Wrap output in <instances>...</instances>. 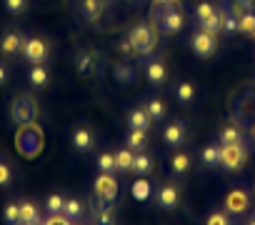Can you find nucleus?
<instances>
[{
  "label": "nucleus",
  "instance_id": "obj_25",
  "mask_svg": "<svg viewBox=\"0 0 255 225\" xmlns=\"http://www.w3.org/2000/svg\"><path fill=\"white\" fill-rule=\"evenodd\" d=\"M133 160H135V153L130 148H120L115 150V165H118V173H133Z\"/></svg>",
  "mask_w": 255,
  "mask_h": 225
},
{
  "label": "nucleus",
  "instance_id": "obj_6",
  "mask_svg": "<svg viewBox=\"0 0 255 225\" xmlns=\"http://www.w3.org/2000/svg\"><path fill=\"white\" fill-rule=\"evenodd\" d=\"M93 193H95L100 200H105V203H110V205H118L120 188H118V180H115L113 175L100 173V175L95 178V183H93Z\"/></svg>",
  "mask_w": 255,
  "mask_h": 225
},
{
  "label": "nucleus",
  "instance_id": "obj_8",
  "mask_svg": "<svg viewBox=\"0 0 255 225\" xmlns=\"http://www.w3.org/2000/svg\"><path fill=\"white\" fill-rule=\"evenodd\" d=\"M155 203L163 210H175L180 205V188L175 183H160L155 190Z\"/></svg>",
  "mask_w": 255,
  "mask_h": 225
},
{
  "label": "nucleus",
  "instance_id": "obj_32",
  "mask_svg": "<svg viewBox=\"0 0 255 225\" xmlns=\"http://www.w3.org/2000/svg\"><path fill=\"white\" fill-rule=\"evenodd\" d=\"M75 68H78L80 75H90L95 70V55L93 53H80L78 60H75Z\"/></svg>",
  "mask_w": 255,
  "mask_h": 225
},
{
  "label": "nucleus",
  "instance_id": "obj_47",
  "mask_svg": "<svg viewBox=\"0 0 255 225\" xmlns=\"http://www.w3.org/2000/svg\"><path fill=\"white\" fill-rule=\"evenodd\" d=\"M73 225H90V223H85V220H75Z\"/></svg>",
  "mask_w": 255,
  "mask_h": 225
},
{
  "label": "nucleus",
  "instance_id": "obj_33",
  "mask_svg": "<svg viewBox=\"0 0 255 225\" xmlns=\"http://www.w3.org/2000/svg\"><path fill=\"white\" fill-rule=\"evenodd\" d=\"M205 225H238V223L233 220V215H230L228 210H213V213L208 215Z\"/></svg>",
  "mask_w": 255,
  "mask_h": 225
},
{
  "label": "nucleus",
  "instance_id": "obj_3",
  "mask_svg": "<svg viewBox=\"0 0 255 225\" xmlns=\"http://www.w3.org/2000/svg\"><path fill=\"white\" fill-rule=\"evenodd\" d=\"M10 118L15 125H30L38 118V103L33 100V95H18L10 105Z\"/></svg>",
  "mask_w": 255,
  "mask_h": 225
},
{
  "label": "nucleus",
  "instance_id": "obj_27",
  "mask_svg": "<svg viewBox=\"0 0 255 225\" xmlns=\"http://www.w3.org/2000/svg\"><path fill=\"white\" fill-rule=\"evenodd\" d=\"M150 170H153V158L143 150V153H135V160H133V173L135 175H140V178H145V175H150Z\"/></svg>",
  "mask_w": 255,
  "mask_h": 225
},
{
  "label": "nucleus",
  "instance_id": "obj_13",
  "mask_svg": "<svg viewBox=\"0 0 255 225\" xmlns=\"http://www.w3.org/2000/svg\"><path fill=\"white\" fill-rule=\"evenodd\" d=\"M75 8H78V15L83 20L95 23L105 10V0H75Z\"/></svg>",
  "mask_w": 255,
  "mask_h": 225
},
{
  "label": "nucleus",
  "instance_id": "obj_15",
  "mask_svg": "<svg viewBox=\"0 0 255 225\" xmlns=\"http://www.w3.org/2000/svg\"><path fill=\"white\" fill-rule=\"evenodd\" d=\"M248 203H250V195L245 193V190H230L228 195H225V210L230 213V215H240V213H245L248 210Z\"/></svg>",
  "mask_w": 255,
  "mask_h": 225
},
{
  "label": "nucleus",
  "instance_id": "obj_51",
  "mask_svg": "<svg viewBox=\"0 0 255 225\" xmlns=\"http://www.w3.org/2000/svg\"><path fill=\"white\" fill-rule=\"evenodd\" d=\"M253 38H255V35H253Z\"/></svg>",
  "mask_w": 255,
  "mask_h": 225
},
{
  "label": "nucleus",
  "instance_id": "obj_14",
  "mask_svg": "<svg viewBox=\"0 0 255 225\" xmlns=\"http://www.w3.org/2000/svg\"><path fill=\"white\" fill-rule=\"evenodd\" d=\"M145 75H148V83L150 85L160 88L168 80V65H165V60L163 58H150L145 63Z\"/></svg>",
  "mask_w": 255,
  "mask_h": 225
},
{
  "label": "nucleus",
  "instance_id": "obj_37",
  "mask_svg": "<svg viewBox=\"0 0 255 225\" xmlns=\"http://www.w3.org/2000/svg\"><path fill=\"white\" fill-rule=\"evenodd\" d=\"M198 25H200V30H205V33H210V35H218V33H220V13L210 15L208 20H203V23H198Z\"/></svg>",
  "mask_w": 255,
  "mask_h": 225
},
{
  "label": "nucleus",
  "instance_id": "obj_49",
  "mask_svg": "<svg viewBox=\"0 0 255 225\" xmlns=\"http://www.w3.org/2000/svg\"><path fill=\"white\" fill-rule=\"evenodd\" d=\"M35 225H43V223H35Z\"/></svg>",
  "mask_w": 255,
  "mask_h": 225
},
{
  "label": "nucleus",
  "instance_id": "obj_48",
  "mask_svg": "<svg viewBox=\"0 0 255 225\" xmlns=\"http://www.w3.org/2000/svg\"><path fill=\"white\" fill-rule=\"evenodd\" d=\"M250 193H253V195H255V183H253V190H250Z\"/></svg>",
  "mask_w": 255,
  "mask_h": 225
},
{
  "label": "nucleus",
  "instance_id": "obj_18",
  "mask_svg": "<svg viewBox=\"0 0 255 225\" xmlns=\"http://www.w3.org/2000/svg\"><path fill=\"white\" fill-rule=\"evenodd\" d=\"M20 223L18 225H35V223H43L45 218L40 215V208L33 203V200H20Z\"/></svg>",
  "mask_w": 255,
  "mask_h": 225
},
{
  "label": "nucleus",
  "instance_id": "obj_40",
  "mask_svg": "<svg viewBox=\"0 0 255 225\" xmlns=\"http://www.w3.org/2000/svg\"><path fill=\"white\" fill-rule=\"evenodd\" d=\"M133 195H135L138 200H148V195H150V185H148L145 180H138V183L133 185Z\"/></svg>",
  "mask_w": 255,
  "mask_h": 225
},
{
  "label": "nucleus",
  "instance_id": "obj_7",
  "mask_svg": "<svg viewBox=\"0 0 255 225\" xmlns=\"http://www.w3.org/2000/svg\"><path fill=\"white\" fill-rule=\"evenodd\" d=\"M190 48H193V53H195L198 58L208 60V58L215 55V50H218V40H215V35H210V33H205V30L198 28V30L193 33V38H190Z\"/></svg>",
  "mask_w": 255,
  "mask_h": 225
},
{
  "label": "nucleus",
  "instance_id": "obj_20",
  "mask_svg": "<svg viewBox=\"0 0 255 225\" xmlns=\"http://www.w3.org/2000/svg\"><path fill=\"white\" fill-rule=\"evenodd\" d=\"M63 218L75 223L85 218V203L80 198H65V208H63Z\"/></svg>",
  "mask_w": 255,
  "mask_h": 225
},
{
  "label": "nucleus",
  "instance_id": "obj_39",
  "mask_svg": "<svg viewBox=\"0 0 255 225\" xmlns=\"http://www.w3.org/2000/svg\"><path fill=\"white\" fill-rule=\"evenodd\" d=\"M25 8H28V0H5V10L10 15H20L25 13Z\"/></svg>",
  "mask_w": 255,
  "mask_h": 225
},
{
  "label": "nucleus",
  "instance_id": "obj_44",
  "mask_svg": "<svg viewBox=\"0 0 255 225\" xmlns=\"http://www.w3.org/2000/svg\"><path fill=\"white\" fill-rule=\"evenodd\" d=\"M153 3H155V5H175L178 0H153Z\"/></svg>",
  "mask_w": 255,
  "mask_h": 225
},
{
  "label": "nucleus",
  "instance_id": "obj_35",
  "mask_svg": "<svg viewBox=\"0 0 255 225\" xmlns=\"http://www.w3.org/2000/svg\"><path fill=\"white\" fill-rule=\"evenodd\" d=\"M118 53H120V58H123V60H130V63H133V60H138V50L133 48V43L128 40V38H123V40L118 43Z\"/></svg>",
  "mask_w": 255,
  "mask_h": 225
},
{
  "label": "nucleus",
  "instance_id": "obj_46",
  "mask_svg": "<svg viewBox=\"0 0 255 225\" xmlns=\"http://www.w3.org/2000/svg\"><path fill=\"white\" fill-rule=\"evenodd\" d=\"M245 225H255V215H250V218L245 220Z\"/></svg>",
  "mask_w": 255,
  "mask_h": 225
},
{
  "label": "nucleus",
  "instance_id": "obj_11",
  "mask_svg": "<svg viewBox=\"0 0 255 225\" xmlns=\"http://www.w3.org/2000/svg\"><path fill=\"white\" fill-rule=\"evenodd\" d=\"M23 43H25V35L20 30H8L3 38H0V53H3L5 58H15V55H20Z\"/></svg>",
  "mask_w": 255,
  "mask_h": 225
},
{
  "label": "nucleus",
  "instance_id": "obj_50",
  "mask_svg": "<svg viewBox=\"0 0 255 225\" xmlns=\"http://www.w3.org/2000/svg\"><path fill=\"white\" fill-rule=\"evenodd\" d=\"M253 215H255V210H253Z\"/></svg>",
  "mask_w": 255,
  "mask_h": 225
},
{
  "label": "nucleus",
  "instance_id": "obj_29",
  "mask_svg": "<svg viewBox=\"0 0 255 225\" xmlns=\"http://www.w3.org/2000/svg\"><path fill=\"white\" fill-rule=\"evenodd\" d=\"M63 208H65V198L60 193L45 198V215H63Z\"/></svg>",
  "mask_w": 255,
  "mask_h": 225
},
{
  "label": "nucleus",
  "instance_id": "obj_41",
  "mask_svg": "<svg viewBox=\"0 0 255 225\" xmlns=\"http://www.w3.org/2000/svg\"><path fill=\"white\" fill-rule=\"evenodd\" d=\"M43 225H73V223L65 220L63 215H48V218L43 220Z\"/></svg>",
  "mask_w": 255,
  "mask_h": 225
},
{
  "label": "nucleus",
  "instance_id": "obj_1",
  "mask_svg": "<svg viewBox=\"0 0 255 225\" xmlns=\"http://www.w3.org/2000/svg\"><path fill=\"white\" fill-rule=\"evenodd\" d=\"M250 158V145L245 140L240 143H230V145H220V168L228 173H238L245 168Z\"/></svg>",
  "mask_w": 255,
  "mask_h": 225
},
{
  "label": "nucleus",
  "instance_id": "obj_17",
  "mask_svg": "<svg viewBox=\"0 0 255 225\" xmlns=\"http://www.w3.org/2000/svg\"><path fill=\"white\" fill-rule=\"evenodd\" d=\"M153 120L150 115L145 112V108H133L130 112H128V130H150Z\"/></svg>",
  "mask_w": 255,
  "mask_h": 225
},
{
  "label": "nucleus",
  "instance_id": "obj_4",
  "mask_svg": "<svg viewBox=\"0 0 255 225\" xmlns=\"http://www.w3.org/2000/svg\"><path fill=\"white\" fill-rule=\"evenodd\" d=\"M20 58H23L28 65L45 63V60L50 58V45H48V40L40 38V35H30V38H25L23 50H20Z\"/></svg>",
  "mask_w": 255,
  "mask_h": 225
},
{
  "label": "nucleus",
  "instance_id": "obj_34",
  "mask_svg": "<svg viewBox=\"0 0 255 225\" xmlns=\"http://www.w3.org/2000/svg\"><path fill=\"white\" fill-rule=\"evenodd\" d=\"M3 220H5V225H18L20 223V205L15 200H10L3 208Z\"/></svg>",
  "mask_w": 255,
  "mask_h": 225
},
{
  "label": "nucleus",
  "instance_id": "obj_21",
  "mask_svg": "<svg viewBox=\"0 0 255 225\" xmlns=\"http://www.w3.org/2000/svg\"><path fill=\"white\" fill-rule=\"evenodd\" d=\"M135 65L130 63V60H120V63H115V80L118 83H123V85H133L135 83Z\"/></svg>",
  "mask_w": 255,
  "mask_h": 225
},
{
  "label": "nucleus",
  "instance_id": "obj_30",
  "mask_svg": "<svg viewBox=\"0 0 255 225\" xmlns=\"http://www.w3.org/2000/svg\"><path fill=\"white\" fill-rule=\"evenodd\" d=\"M238 33L243 35H255V10H245L238 18Z\"/></svg>",
  "mask_w": 255,
  "mask_h": 225
},
{
  "label": "nucleus",
  "instance_id": "obj_10",
  "mask_svg": "<svg viewBox=\"0 0 255 225\" xmlns=\"http://www.w3.org/2000/svg\"><path fill=\"white\" fill-rule=\"evenodd\" d=\"M185 135H188V125L185 120H173L163 128V143L170 145V148H180L185 143Z\"/></svg>",
  "mask_w": 255,
  "mask_h": 225
},
{
  "label": "nucleus",
  "instance_id": "obj_42",
  "mask_svg": "<svg viewBox=\"0 0 255 225\" xmlns=\"http://www.w3.org/2000/svg\"><path fill=\"white\" fill-rule=\"evenodd\" d=\"M8 80H10V70H8V65L0 63V88L8 85Z\"/></svg>",
  "mask_w": 255,
  "mask_h": 225
},
{
  "label": "nucleus",
  "instance_id": "obj_24",
  "mask_svg": "<svg viewBox=\"0 0 255 225\" xmlns=\"http://www.w3.org/2000/svg\"><path fill=\"white\" fill-rule=\"evenodd\" d=\"M125 145L130 148L133 153H143V150L148 148V133H145V130H128Z\"/></svg>",
  "mask_w": 255,
  "mask_h": 225
},
{
  "label": "nucleus",
  "instance_id": "obj_28",
  "mask_svg": "<svg viewBox=\"0 0 255 225\" xmlns=\"http://www.w3.org/2000/svg\"><path fill=\"white\" fill-rule=\"evenodd\" d=\"M170 168H173L175 175L183 178V175L190 170V155H188V153H175V155L170 158Z\"/></svg>",
  "mask_w": 255,
  "mask_h": 225
},
{
  "label": "nucleus",
  "instance_id": "obj_16",
  "mask_svg": "<svg viewBox=\"0 0 255 225\" xmlns=\"http://www.w3.org/2000/svg\"><path fill=\"white\" fill-rule=\"evenodd\" d=\"M245 133H248V128L243 125V123H228V125H223L220 128V135H218V140H220V145H230V143H240V140H245Z\"/></svg>",
  "mask_w": 255,
  "mask_h": 225
},
{
  "label": "nucleus",
  "instance_id": "obj_5",
  "mask_svg": "<svg viewBox=\"0 0 255 225\" xmlns=\"http://www.w3.org/2000/svg\"><path fill=\"white\" fill-rule=\"evenodd\" d=\"M18 148H20V153L25 158H35L40 153V148H43V133H40V128L35 123L23 125V130L18 135Z\"/></svg>",
  "mask_w": 255,
  "mask_h": 225
},
{
  "label": "nucleus",
  "instance_id": "obj_12",
  "mask_svg": "<svg viewBox=\"0 0 255 225\" xmlns=\"http://www.w3.org/2000/svg\"><path fill=\"white\" fill-rule=\"evenodd\" d=\"M70 145H73V150H78V153H90V150L95 148V133H93L88 125H80V128L73 130Z\"/></svg>",
  "mask_w": 255,
  "mask_h": 225
},
{
  "label": "nucleus",
  "instance_id": "obj_22",
  "mask_svg": "<svg viewBox=\"0 0 255 225\" xmlns=\"http://www.w3.org/2000/svg\"><path fill=\"white\" fill-rule=\"evenodd\" d=\"M200 165L203 168H220V143H210L200 150Z\"/></svg>",
  "mask_w": 255,
  "mask_h": 225
},
{
  "label": "nucleus",
  "instance_id": "obj_43",
  "mask_svg": "<svg viewBox=\"0 0 255 225\" xmlns=\"http://www.w3.org/2000/svg\"><path fill=\"white\" fill-rule=\"evenodd\" d=\"M233 3H238L243 10H253V5H255V0H233Z\"/></svg>",
  "mask_w": 255,
  "mask_h": 225
},
{
  "label": "nucleus",
  "instance_id": "obj_9",
  "mask_svg": "<svg viewBox=\"0 0 255 225\" xmlns=\"http://www.w3.org/2000/svg\"><path fill=\"white\" fill-rule=\"evenodd\" d=\"M220 33L235 35L238 33V10L233 5V0H220Z\"/></svg>",
  "mask_w": 255,
  "mask_h": 225
},
{
  "label": "nucleus",
  "instance_id": "obj_23",
  "mask_svg": "<svg viewBox=\"0 0 255 225\" xmlns=\"http://www.w3.org/2000/svg\"><path fill=\"white\" fill-rule=\"evenodd\" d=\"M145 112L150 115V120L153 123H160V120H165V115H168V108H165V103L160 100V98H150V100H145Z\"/></svg>",
  "mask_w": 255,
  "mask_h": 225
},
{
  "label": "nucleus",
  "instance_id": "obj_2",
  "mask_svg": "<svg viewBox=\"0 0 255 225\" xmlns=\"http://www.w3.org/2000/svg\"><path fill=\"white\" fill-rule=\"evenodd\" d=\"M128 40L133 43V48L138 50V55H150L158 45V33L150 23H138L130 28V33H128Z\"/></svg>",
  "mask_w": 255,
  "mask_h": 225
},
{
  "label": "nucleus",
  "instance_id": "obj_45",
  "mask_svg": "<svg viewBox=\"0 0 255 225\" xmlns=\"http://www.w3.org/2000/svg\"><path fill=\"white\" fill-rule=\"evenodd\" d=\"M248 138H250V143L255 145V123H253V125L248 128Z\"/></svg>",
  "mask_w": 255,
  "mask_h": 225
},
{
  "label": "nucleus",
  "instance_id": "obj_26",
  "mask_svg": "<svg viewBox=\"0 0 255 225\" xmlns=\"http://www.w3.org/2000/svg\"><path fill=\"white\" fill-rule=\"evenodd\" d=\"M175 98H178V103L190 105V103L195 100V85H193L190 80H180V83L175 85Z\"/></svg>",
  "mask_w": 255,
  "mask_h": 225
},
{
  "label": "nucleus",
  "instance_id": "obj_31",
  "mask_svg": "<svg viewBox=\"0 0 255 225\" xmlns=\"http://www.w3.org/2000/svg\"><path fill=\"white\" fill-rule=\"evenodd\" d=\"M95 165H98V170L100 173H108V175H113L115 170H118V165H115V153H100L98 155V160H95Z\"/></svg>",
  "mask_w": 255,
  "mask_h": 225
},
{
  "label": "nucleus",
  "instance_id": "obj_19",
  "mask_svg": "<svg viewBox=\"0 0 255 225\" xmlns=\"http://www.w3.org/2000/svg\"><path fill=\"white\" fill-rule=\"evenodd\" d=\"M28 83H30L35 90L45 88V85L50 83V70H48V65H45V63L30 65V70H28Z\"/></svg>",
  "mask_w": 255,
  "mask_h": 225
},
{
  "label": "nucleus",
  "instance_id": "obj_36",
  "mask_svg": "<svg viewBox=\"0 0 255 225\" xmlns=\"http://www.w3.org/2000/svg\"><path fill=\"white\" fill-rule=\"evenodd\" d=\"M218 13V8L213 5V3H208V0H203V3H198L195 5V20L198 23H203V20H208L210 15H215Z\"/></svg>",
  "mask_w": 255,
  "mask_h": 225
},
{
  "label": "nucleus",
  "instance_id": "obj_38",
  "mask_svg": "<svg viewBox=\"0 0 255 225\" xmlns=\"http://www.w3.org/2000/svg\"><path fill=\"white\" fill-rule=\"evenodd\" d=\"M13 183V168L0 158V188H5V185H10Z\"/></svg>",
  "mask_w": 255,
  "mask_h": 225
}]
</instances>
